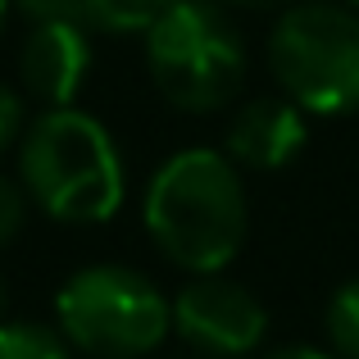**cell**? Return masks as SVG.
Segmentation results:
<instances>
[{
  "mask_svg": "<svg viewBox=\"0 0 359 359\" xmlns=\"http://www.w3.org/2000/svg\"><path fill=\"white\" fill-rule=\"evenodd\" d=\"M327 341L337 359H359V278L337 287V296L327 300Z\"/></svg>",
  "mask_w": 359,
  "mask_h": 359,
  "instance_id": "cell-11",
  "label": "cell"
},
{
  "mask_svg": "<svg viewBox=\"0 0 359 359\" xmlns=\"http://www.w3.org/2000/svg\"><path fill=\"white\" fill-rule=\"evenodd\" d=\"M223 9H255V14H259V9H282V5H291V0H219Z\"/></svg>",
  "mask_w": 359,
  "mask_h": 359,
  "instance_id": "cell-16",
  "label": "cell"
},
{
  "mask_svg": "<svg viewBox=\"0 0 359 359\" xmlns=\"http://www.w3.org/2000/svg\"><path fill=\"white\" fill-rule=\"evenodd\" d=\"M23 223H27V191H23V182H14V177L0 173V250L23 232Z\"/></svg>",
  "mask_w": 359,
  "mask_h": 359,
  "instance_id": "cell-12",
  "label": "cell"
},
{
  "mask_svg": "<svg viewBox=\"0 0 359 359\" xmlns=\"http://www.w3.org/2000/svg\"><path fill=\"white\" fill-rule=\"evenodd\" d=\"M341 5H351V9H359V0H341Z\"/></svg>",
  "mask_w": 359,
  "mask_h": 359,
  "instance_id": "cell-19",
  "label": "cell"
},
{
  "mask_svg": "<svg viewBox=\"0 0 359 359\" xmlns=\"http://www.w3.org/2000/svg\"><path fill=\"white\" fill-rule=\"evenodd\" d=\"M168 5H177V0H87V27L91 32L137 36L150 32Z\"/></svg>",
  "mask_w": 359,
  "mask_h": 359,
  "instance_id": "cell-9",
  "label": "cell"
},
{
  "mask_svg": "<svg viewBox=\"0 0 359 359\" xmlns=\"http://www.w3.org/2000/svg\"><path fill=\"white\" fill-rule=\"evenodd\" d=\"M27 23H82L87 27V0H14Z\"/></svg>",
  "mask_w": 359,
  "mask_h": 359,
  "instance_id": "cell-13",
  "label": "cell"
},
{
  "mask_svg": "<svg viewBox=\"0 0 359 359\" xmlns=\"http://www.w3.org/2000/svg\"><path fill=\"white\" fill-rule=\"evenodd\" d=\"M5 309H9V291H5V278H0V323H5Z\"/></svg>",
  "mask_w": 359,
  "mask_h": 359,
  "instance_id": "cell-17",
  "label": "cell"
},
{
  "mask_svg": "<svg viewBox=\"0 0 359 359\" xmlns=\"http://www.w3.org/2000/svg\"><path fill=\"white\" fill-rule=\"evenodd\" d=\"M5 14H9V0H0V27H5Z\"/></svg>",
  "mask_w": 359,
  "mask_h": 359,
  "instance_id": "cell-18",
  "label": "cell"
},
{
  "mask_svg": "<svg viewBox=\"0 0 359 359\" xmlns=\"http://www.w3.org/2000/svg\"><path fill=\"white\" fill-rule=\"evenodd\" d=\"M259 359H337V355L314 351V346H282V351H269V355H259Z\"/></svg>",
  "mask_w": 359,
  "mask_h": 359,
  "instance_id": "cell-15",
  "label": "cell"
},
{
  "mask_svg": "<svg viewBox=\"0 0 359 359\" xmlns=\"http://www.w3.org/2000/svg\"><path fill=\"white\" fill-rule=\"evenodd\" d=\"M173 332L201 359H241L269 332L259 296L223 273H196L173 296Z\"/></svg>",
  "mask_w": 359,
  "mask_h": 359,
  "instance_id": "cell-6",
  "label": "cell"
},
{
  "mask_svg": "<svg viewBox=\"0 0 359 359\" xmlns=\"http://www.w3.org/2000/svg\"><path fill=\"white\" fill-rule=\"evenodd\" d=\"M141 219L168 264L187 273H223L250 232L241 168L210 146L177 150L150 177Z\"/></svg>",
  "mask_w": 359,
  "mask_h": 359,
  "instance_id": "cell-1",
  "label": "cell"
},
{
  "mask_svg": "<svg viewBox=\"0 0 359 359\" xmlns=\"http://www.w3.org/2000/svg\"><path fill=\"white\" fill-rule=\"evenodd\" d=\"M91 27L82 23H32L23 50H18V82L46 109L73 105L91 73Z\"/></svg>",
  "mask_w": 359,
  "mask_h": 359,
  "instance_id": "cell-8",
  "label": "cell"
},
{
  "mask_svg": "<svg viewBox=\"0 0 359 359\" xmlns=\"http://www.w3.org/2000/svg\"><path fill=\"white\" fill-rule=\"evenodd\" d=\"M305 141H309V123L296 100L255 96L228 118L223 155L237 168H250V173H273V168H287L305 150Z\"/></svg>",
  "mask_w": 359,
  "mask_h": 359,
  "instance_id": "cell-7",
  "label": "cell"
},
{
  "mask_svg": "<svg viewBox=\"0 0 359 359\" xmlns=\"http://www.w3.org/2000/svg\"><path fill=\"white\" fill-rule=\"evenodd\" d=\"M55 323L91 359H146L173 332V300L137 269L91 264L55 291Z\"/></svg>",
  "mask_w": 359,
  "mask_h": 359,
  "instance_id": "cell-5",
  "label": "cell"
},
{
  "mask_svg": "<svg viewBox=\"0 0 359 359\" xmlns=\"http://www.w3.org/2000/svg\"><path fill=\"white\" fill-rule=\"evenodd\" d=\"M18 182L55 223H105L128 191L118 141L78 105L41 109L18 141Z\"/></svg>",
  "mask_w": 359,
  "mask_h": 359,
  "instance_id": "cell-2",
  "label": "cell"
},
{
  "mask_svg": "<svg viewBox=\"0 0 359 359\" xmlns=\"http://www.w3.org/2000/svg\"><path fill=\"white\" fill-rule=\"evenodd\" d=\"M0 359H73V346L41 323H0Z\"/></svg>",
  "mask_w": 359,
  "mask_h": 359,
  "instance_id": "cell-10",
  "label": "cell"
},
{
  "mask_svg": "<svg viewBox=\"0 0 359 359\" xmlns=\"http://www.w3.org/2000/svg\"><path fill=\"white\" fill-rule=\"evenodd\" d=\"M27 123H23V96H18L14 87H5L0 82V155H5L14 141H23Z\"/></svg>",
  "mask_w": 359,
  "mask_h": 359,
  "instance_id": "cell-14",
  "label": "cell"
},
{
  "mask_svg": "<svg viewBox=\"0 0 359 359\" xmlns=\"http://www.w3.org/2000/svg\"><path fill=\"white\" fill-rule=\"evenodd\" d=\"M245 36L219 0H177L146 32V69L182 114H214L245 82Z\"/></svg>",
  "mask_w": 359,
  "mask_h": 359,
  "instance_id": "cell-3",
  "label": "cell"
},
{
  "mask_svg": "<svg viewBox=\"0 0 359 359\" xmlns=\"http://www.w3.org/2000/svg\"><path fill=\"white\" fill-rule=\"evenodd\" d=\"M269 73L305 114L341 118L359 109V9L300 0L269 32Z\"/></svg>",
  "mask_w": 359,
  "mask_h": 359,
  "instance_id": "cell-4",
  "label": "cell"
}]
</instances>
